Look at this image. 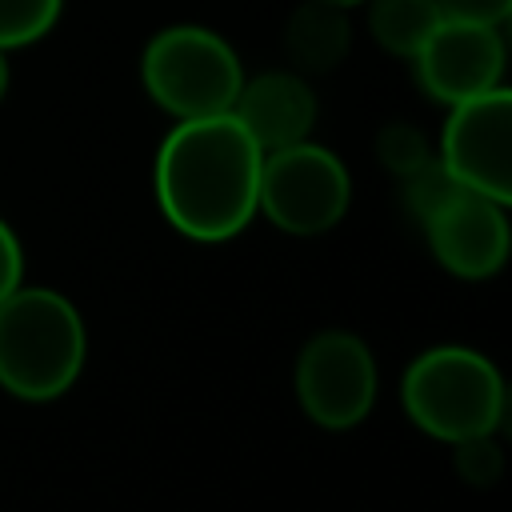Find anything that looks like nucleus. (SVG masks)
<instances>
[{
	"label": "nucleus",
	"mask_w": 512,
	"mask_h": 512,
	"mask_svg": "<svg viewBox=\"0 0 512 512\" xmlns=\"http://www.w3.org/2000/svg\"><path fill=\"white\" fill-rule=\"evenodd\" d=\"M260 144L232 112L176 120L156 152V204L164 220L204 244L244 232L260 200Z\"/></svg>",
	"instance_id": "nucleus-1"
},
{
	"label": "nucleus",
	"mask_w": 512,
	"mask_h": 512,
	"mask_svg": "<svg viewBox=\"0 0 512 512\" xmlns=\"http://www.w3.org/2000/svg\"><path fill=\"white\" fill-rule=\"evenodd\" d=\"M84 368V320L52 288H16L0 300V384L20 400H52Z\"/></svg>",
	"instance_id": "nucleus-2"
},
{
	"label": "nucleus",
	"mask_w": 512,
	"mask_h": 512,
	"mask_svg": "<svg viewBox=\"0 0 512 512\" xmlns=\"http://www.w3.org/2000/svg\"><path fill=\"white\" fill-rule=\"evenodd\" d=\"M400 396L412 424L448 444L496 432L504 416V380L496 364L460 344L420 352L404 372Z\"/></svg>",
	"instance_id": "nucleus-3"
},
{
	"label": "nucleus",
	"mask_w": 512,
	"mask_h": 512,
	"mask_svg": "<svg viewBox=\"0 0 512 512\" xmlns=\"http://www.w3.org/2000/svg\"><path fill=\"white\" fill-rule=\"evenodd\" d=\"M140 80L148 96L176 120L232 112L244 84L240 56L224 36L200 24H172L156 32L140 56Z\"/></svg>",
	"instance_id": "nucleus-4"
},
{
	"label": "nucleus",
	"mask_w": 512,
	"mask_h": 512,
	"mask_svg": "<svg viewBox=\"0 0 512 512\" xmlns=\"http://www.w3.org/2000/svg\"><path fill=\"white\" fill-rule=\"evenodd\" d=\"M348 200H352V180L336 152L312 140L264 152L256 212H264L280 232L320 236L332 224H340Z\"/></svg>",
	"instance_id": "nucleus-5"
},
{
	"label": "nucleus",
	"mask_w": 512,
	"mask_h": 512,
	"mask_svg": "<svg viewBox=\"0 0 512 512\" xmlns=\"http://www.w3.org/2000/svg\"><path fill=\"white\" fill-rule=\"evenodd\" d=\"M436 160L468 192L512 200V92L500 84L448 108Z\"/></svg>",
	"instance_id": "nucleus-6"
},
{
	"label": "nucleus",
	"mask_w": 512,
	"mask_h": 512,
	"mask_svg": "<svg viewBox=\"0 0 512 512\" xmlns=\"http://www.w3.org/2000/svg\"><path fill=\"white\" fill-rule=\"evenodd\" d=\"M296 396L312 424L352 428L372 412L376 360L352 332H320L296 360Z\"/></svg>",
	"instance_id": "nucleus-7"
},
{
	"label": "nucleus",
	"mask_w": 512,
	"mask_h": 512,
	"mask_svg": "<svg viewBox=\"0 0 512 512\" xmlns=\"http://www.w3.org/2000/svg\"><path fill=\"white\" fill-rule=\"evenodd\" d=\"M416 84L436 104H460L504 80V36L496 24L444 16L412 56Z\"/></svg>",
	"instance_id": "nucleus-8"
},
{
	"label": "nucleus",
	"mask_w": 512,
	"mask_h": 512,
	"mask_svg": "<svg viewBox=\"0 0 512 512\" xmlns=\"http://www.w3.org/2000/svg\"><path fill=\"white\" fill-rule=\"evenodd\" d=\"M508 204L460 188L448 196L420 228L428 236L432 256L464 280H484L504 268L508 260Z\"/></svg>",
	"instance_id": "nucleus-9"
},
{
	"label": "nucleus",
	"mask_w": 512,
	"mask_h": 512,
	"mask_svg": "<svg viewBox=\"0 0 512 512\" xmlns=\"http://www.w3.org/2000/svg\"><path fill=\"white\" fill-rule=\"evenodd\" d=\"M232 116L260 144V152H276L308 140L316 124V92L304 72H260L240 84Z\"/></svg>",
	"instance_id": "nucleus-10"
},
{
	"label": "nucleus",
	"mask_w": 512,
	"mask_h": 512,
	"mask_svg": "<svg viewBox=\"0 0 512 512\" xmlns=\"http://www.w3.org/2000/svg\"><path fill=\"white\" fill-rule=\"evenodd\" d=\"M352 44V20L348 8L324 4V0H304L284 28V48L296 72H328L344 60Z\"/></svg>",
	"instance_id": "nucleus-11"
},
{
	"label": "nucleus",
	"mask_w": 512,
	"mask_h": 512,
	"mask_svg": "<svg viewBox=\"0 0 512 512\" xmlns=\"http://www.w3.org/2000/svg\"><path fill=\"white\" fill-rule=\"evenodd\" d=\"M444 20L436 0H368V32L372 40L392 52L412 60L416 48L428 40V32Z\"/></svg>",
	"instance_id": "nucleus-12"
},
{
	"label": "nucleus",
	"mask_w": 512,
	"mask_h": 512,
	"mask_svg": "<svg viewBox=\"0 0 512 512\" xmlns=\"http://www.w3.org/2000/svg\"><path fill=\"white\" fill-rule=\"evenodd\" d=\"M64 12V0H0V48H28L44 40Z\"/></svg>",
	"instance_id": "nucleus-13"
},
{
	"label": "nucleus",
	"mask_w": 512,
	"mask_h": 512,
	"mask_svg": "<svg viewBox=\"0 0 512 512\" xmlns=\"http://www.w3.org/2000/svg\"><path fill=\"white\" fill-rule=\"evenodd\" d=\"M460 192V184L452 180V172L432 156L428 164H420L416 172H408V176H400V200H404V208H408V216L412 220H428L448 196H456Z\"/></svg>",
	"instance_id": "nucleus-14"
},
{
	"label": "nucleus",
	"mask_w": 512,
	"mask_h": 512,
	"mask_svg": "<svg viewBox=\"0 0 512 512\" xmlns=\"http://www.w3.org/2000/svg\"><path fill=\"white\" fill-rule=\"evenodd\" d=\"M376 156H380V164H384L392 176H408V172H416L420 164H428L436 152H432V144L424 140L420 128H412V124H388V128L376 136Z\"/></svg>",
	"instance_id": "nucleus-15"
},
{
	"label": "nucleus",
	"mask_w": 512,
	"mask_h": 512,
	"mask_svg": "<svg viewBox=\"0 0 512 512\" xmlns=\"http://www.w3.org/2000/svg\"><path fill=\"white\" fill-rule=\"evenodd\" d=\"M452 448H456V452H452V464H456V472H460L464 484L488 488V484L500 480V472H504V452H500V444L492 440V432H484V436H464V440H456Z\"/></svg>",
	"instance_id": "nucleus-16"
},
{
	"label": "nucleus",
	"mask_w": 512,
	"mask_h": 512,
	"mask_svg": "<svg viewBox=\"0 0 512 512\" xmlns=\"http://www.w3.org/2000/svg\"><path fill=\"white\" fill-rule=\"evenodd\" d=\"M444 16L452 20H476V24H504L512 16V0H436Z\"/></svg>",
	"instance_id": "nucleus-17"
},
{
	"label": "nucleus",
	"mask_w": 512,
	"mask_h": 512,
	"mask_svg": "<svg viewBox=\"0 0 512 512\" xmlns=\"http://www.w3.org/2000/svg\"><path fill=\"white\" fill-rule=\"evenodd\" d=\"M24 280V252H20V240L16 232L0 220V300L12 296Z\"/></svg>",
	"instance_id": "nucleus-18"
},
{
	"label": "nucleus",
	"mask_w": 512,
	"mask_h": 512,
	"mask_svg": "<svg viewBox=\"0 0 512 512\" xmlns=\"http://www.w3.org/2000/svg\"><path fill=\"white\" fill-rule=\"evenodd\" d=\"M4 92H8V52L0 48V100H4Z\"/></svg>",
	"instance_id": "nucleus-19"
},
{
	"label": "nucleus",
	"mask_w": 512,
	"mask_h": 512,
	"mask_svg": "<svg viewBox=\"0 0 512 512\" xmlns=\"http://www.w3.org/2000/svg\"><path fill=\"white\" fill-rule=\"evenodd\" d=\"M324 4H336V8H352V4H364V0H324Z\"/></svg>",
	"instance_id": "nucleus-20"
}]
</instances>
